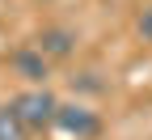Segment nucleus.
<instances>
[{
	"instance_id": "obj_1",
	"label": "nucleus",
	"mask_w": 152,
	"mask_h": 140,
	"mask_svg": "<svg viewBox=\"0 0 152 140\" xmlns=\"http://www.w3.org/2000/svg\"><path fill=\"white\" fill-rule=\"evenodd\" d=\"M9 110L17 115V123H21L26 132H47V127H55L59 98H55L51 89H42V85H34V89H26V93H17L13 102H9Z\"/></svg>"
},
{
	"instance_id": "obj_2",
	"label": "nucleus",
	"mask_w": 152,
	"mask_h": 140,
	"mask_svg": "<svg viewBox=\"0 0 152 140\" xmlns=\"http://www.w3.org/2000/svg\"><path fill=\"white\" fill-rule=\"evenodd\" d=\"M55 127H64V132L76 136V140H89V136L102 132V123H97L93 110H85V106H64V102H59V115H55Z\"/></svg>"
},
{
	"instance_id": "obj_3",
	"label": "nucleus",
	"mask_w": 152,
	"mask_h": 140,
	"mask_svg": "<svg viewBox=\"0 0 152 140\" xmlns=\"http://www.w3.org/2000/svg\"><path fill=\"white\" fill-rule=\"evenodd\" d=\"M47 64H51V59L38 51V47H21V51L13 55V68L21 72L26 81H34V85H42V81H47Z\"/></svg>"
},
{
	"instance_id": "obj_4",
	"label": "nucleus",
	"mask_w": 152,
	"mask_h": 140,
	"mask_svg": "<svg viewBox=\"0 0 152 140\" xmlns=\"http://www.w3.org/2000/svg\"><path fill=\"white\" fill-rule=\"evenodd\" d=\"M72 43H76V38H72V30H59V26H51V30H42V34H38V51H42L47 59H64V55H72Z\"/></svg>"
},
{
	"instance_id": "obj_5",
	"label": "nucleus",
	"mask_w": 152,
	"mask_h": 140,
	"mask_svg": "<svg viewBox=\"0 0 152 140\" xmlns=\"http://www.w3.org/2000/svg\"><path fill=\"white\" fill-rule=\"evenodd\" d=\"M30 132L17 123V115L9 110V106H0V140H26Z\"/></svg>"
},
{
	"instance_id": "obj_6",
	"label": "nucleus",
	"mask_w": 152,
	"mask_h": 140,
	"mask_svg": "<svg viewBox=\"0 0 152 140\" xmlns=\"http://www.w3.org/2000/svg\"><path fill=\"white\" fill-rule=\"evenodd\" d=\"M140 34L148 38V43H152V4H148V9L140 13Z\"/></svg>"
}]
</instances>
